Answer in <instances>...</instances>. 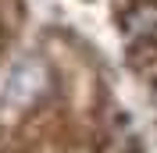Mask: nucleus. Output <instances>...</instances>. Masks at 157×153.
I'll return each mask as SVG.
<instances>
[{
	"label": "nucleus",
	"mask_w": 157,
	"mask_h": 153,
	"mask_svg": "<svg viewBox=\"0 0 157 153\" xmlns=\"http://www.w3.org/2000/svg\"><path fill=\"white\" fill-rule=\"evenodd\" d=\"M43 64H36V61H25V64L14 68V75H11L7 89H4V103L11 107H21V103H29L32 96L43 89Z\"/></svg>",
	"instance_id": "nucleus-1"
}]
</instances>
